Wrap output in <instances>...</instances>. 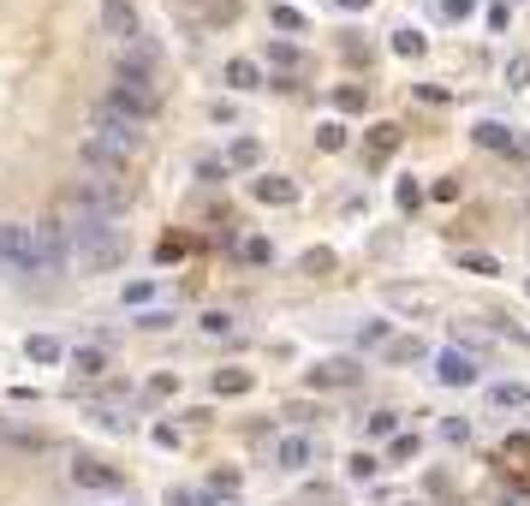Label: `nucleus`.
Masks as SVG:
<instances>
[{"label":"nucleus","mask_w":530,"mask_h":506,"mask_svg":"<svg viewBox=\"0 0 530 506\" xmlns=\"http://www.w3.org/2000/svg\"><path fill=\"white\" fill-rule=\"evenodd\" d=\"M60 220H66V232H72V257L84 262L90 275H108V268H119L126 262V232L114 227V220L90 215V209H78L72 197L60 202Z\"/></svg>","instance_id":"obj_1"},{"label":"nucleus","mask_w":530,"mask_h":506,"mask_svg":"<svg viewBox=\"0 0 530 506\" xmlns=\"http://www.w3.org/2000/svg\"><path fill=\"white\" fill-rule=\"evenodd\" d=\"M72 202H78V209H90V215H101V220H119L131 209V185H126V179H114V173H84V179H78V191H72Z\"/></svg>","instance_id":"obj_2"},{"label":"nucleus","mask_w":530,"mask_h":506,"mask_svg":"<svg viewBox=\"0 0 530 506\" xmlns=\"http://www.w3.org/2000/svg\"><path fill=\"white\" fill-rule=\"evenodd\" d=\"M90 137H101V144L137 155V149H144V119L119 114V108H108V101H90Z\"/></svg>","instance_id":"obj_3"},{"label":"nucleus","mask_w":530,"mask_h":506,"mask_svg":"<svg viewBox=\"0 0 530 506\" xmlns=\"http://www.w3.org/2000/svg\"><path fill=\"white\" fill-rule=\"evenodd\" d=\"M30 239H36V268H43L48 280H60L72 268V232H66L60 215H48L43 227H30Z\"/></svg>","instance_id":"obj_4"},{"label":"nucleus","mask_w":530,"mask_h":506,"mask_svg":"<svg viewBox=\"0 0 530 506\" xmlns=\"http://www.w3.org/2000/svg\"><path fill=\"white\" fill-rule=\"evenodd\" d=\"M0 268L18 280H36L43 268H36V239H30V227H0Z\"/></svg>","instance_id":"obj_5"},{"label":"nucleus","mask_w":530,"mask_h":506,"mask_svg":"<svg viewBox=\"0 0 530 506\" xmlns=\"http://www.w3.org/2000/svg\"><path fill=\"white\" fill-rule=\"evenodd\" d=\"M108 108H119V114H131V119H156V108H161V89L156 84H126V78H119L114 89H108Z\"/></svg>","instance_id":"obj_6"},{"label":"nucleus","mask_w":530,"mask_h":506,"mask_svg":"<svg viewBox=\"0 0 530 506\" xmlns=\"http://www.w3.org/2000/svg\"><path fill=\"white\" fill-rule=\"evenodd\" d=\"M101 30L131 48L137 36H144V13H137V0H101Z\"/></svg>","instance_id":"obj_7"},{"label":"nucleus","mask_w":530,"mask_h":506,"mask_svg":"<svg viewBox=\"0 0 530 506\" xmlns=\"http://www.w3.org/2000/svg\"><path fill=\"white\" fill-rule=\"evenodd\" d=\"M78 155H84V173H114V179H126V167H131L126 149L101 144V137H90V131H84V144H78Z\"/></svg>","instance_id":"obj_8"},{"label":"nucleus","mask_w":530,"mask_h":506,"mask_svg":"<svg viewBox=\"0 0 530 506\" xmlns=\"http://www.w3.org/2000/svg\"><path fill=\"white\" fill-rule=\"evenodd\" d=\"M358 381H364V363H358V358H322V363L310 370V388H316V393H328V388H358Z\"/></svg>","instance_id":"obj_9"},{"label":"nucleus","mask_w":530,"mask_h":506,"mask_svg":"<svg viewBox=\"0 0 530 506\" xmlns=\"http://www.w3.org/2000/svg\"><path fill=\"white\" fill-rule=\"evenodd\" d=\"M72 483H78V489H90V494H114L126 477H119L108 459H90V453H84V459H72Z\"/></svg>","instance_id":"obj_10"},{"label":"nucleus","mask_w":530,"mask_h":506,"mask_svg":"<svg viewBox=\"0 0 530 506\" xmlns=\"http://www.w3.org/2000/svg\"><path fill=\"white\" fill-rule=\"evenodd\" d=\"M269 66H274V84L280 89H298V78L310 72L304 48H292V42H269Z\"/></svg>","instance_id":"obj_11"},{"label":"nucleus","mask_w":530,"mask_h":506,"mask_svg":"<svg viewBox=\"0 0 530 506\" xmlns=\"http://www.w3.org/2000/svg\"><path fill=\"white\" fill-rule=\"evenodd\" d=\"M435 376L447 381V388H471L477 376H483V358H477V351H441V363H435Z\"/></svg>","instance_id":"obj_12"},{"label":"nucleus","mask_w":530,"mask_h":506,"mask_svg":"<svg viewBox=\"0 0 530 506\" xmlns=\"http://www.w3.org/2000/svg\"><path fill=\"white\" fill-rule=\"evenodd\" d=\"M471 144H483V149H495V155H525V137H518L513 126H501V119H483V126H471Z\"/></svg>","instance_id":"obj_13"},{"label":"nucleus","mask_w":530,"mask_h":506,"mask_svg":"<svg viewBox=\"0 0 530 506\" xmlns=\"http://www.w3.org/2000/svg\"><path fill=\"white\" fill-rule=\"evenodd\" d=\"M251 197L269 202V209H292V202H298V185H292L287 173H257L251 179Z\"/></svg>","instance_id":"obj_14"},{"label":"nucleus","mask_w":530,"mask_h":506,"mask_svg":"<svg viewBox=\"0 0 530 506\" xmlns=\"http://www.w3.org/2000/svg\"><path fill=\"white\" fill-rule=\"evenodd\" d=\"M269 459H274V471H304V464L316 459V441L310 435H280Z\"/></svg>","instance_id":"obj_15"},{"label":"nucleus","mask_w":530,"mask_h":506,"mask_svg":"<svg viewBox=\"0 0 530 506\" xmlns=\"http://www.w3.org/2000/svg\"><path fill=\"white\" fill-rule=\"evenodd\" d=\"M119 78H126V84H156V54H149L144 42L126 48V54H119Z\"/></svg>","instance_id":"obj_16"},{"label":"nucleus","mask_w":530,"mask_h":506,"mask_svg":"<svg viewBox=\"0 0 530 506\" xmlns=\"http://www.w3.org/2000/svg\"><path fill=\"white\" fill-rule=\"evenodd\" d=\"M191 13L209 30H227V24H239V0H191Z\"/></svg>","instance_id":"obj_17"},{"label":"nucleus","mask_w":530,"mask_h":506,"mask_svg":"<svg viewBox=\"0 0 530 506\" xmlns=\"http://www.w3.org/2000/svg\"><path fill=\"white\" fill-rule=\"evenodd\" d=\"M24 358L48 370V363H60V358H66V346H60L54 333H30V340H24Z\"/></svg>","instance_id":"obj_18"},{"label":"nucleus","mask_w":530,"mask_h":506,"mask_svg":"<svg viewBox=\"0 0 530 506\" xmlns=\"http://www.w3.org/2000/svg\"><path fill=\"white\" fill-rule=\"evenodd\" d=\"M488 399L501 405V411H525V405H530V381H495Z\"/></svg>","instance_id":"obj_19"},{"label":"nucleus","mask_w":530,"mask_h":506,"mask_svg":"<svg viewBox=\"0 0 530 506\" xmlns=\"http://www.w3.org/2000/svg\"><path fill=\"white\" fill-rule=\"evenodd\" d=\"M72 370H78V376H90V381L108 376V346H78L72 351Z\"/></svg>","instance_id":"obj_20"},{"label":"nucleus","mask_w":530,"mask_h":506,"mask_svg":"<svg viewBox=\"0 0 530 506\" xmlns=\"http://www.w3.org/2000/svg\"><path fill=\"white\" fill-rule=\"evenodd\" d=\"M90 423H96V429H108V435H126V429H131V423H126V411H119L114 399L90 405Z\"/></svg>","instance_id":"obj_21"},{"label":"nucleus","mask_w":530,"mask_h":506,"mask_svg":"<svg viewBox=\"0 0 530 506\" xmlns=\"http://www.w3.org/2000/svg\"><path fill=\"white\" fill-rule=\"evenodd\" d=\"M364 435H370V441H400V411H370V417H364Z\"/></svg>","instance_id":"obj_22"},{"label":"nucleus","mask_w":530,"mask_h":506,"mask_svg":"<svg viewBox=\"0 0 530 506\" xmlns=\"http://www.w3.org/2000/svg\"><path fill=\"white\" fill-rule=\"evenodd\" d=\"M393 149H400V126H393V119H382V126L370 131V161H387Z\"/></svg>","instance_id":"obj_23"},{"label":"nucleus","mask_w":530,"mask_h":506,"mask_svg":"<svg viewBox=\"0 0 530 506\" xmlns=\"http://www.w3.org/2000/svg\"><path fill=\"white\" fill-rule=\"evenodd\" d=\"M345 137H352V131H345L340 119H322V126H316V149H322V155H340Z\"/></svg>","instance_id":"obj_24"},{"label":"nucleus","mask_w":530,"mask_h":506,"mask_svg":"<svg viewBox=\"0 0 530 506\" xmlns=\"http://www.w3.org/2000/svg\"><path fill=\"white\" fill-rule=\"evenodd\" d=\"M227 84H232V89H262L257 60H227Z\"/></svg>","instance_id":"obj_25"},{"label":"nucleus","mask_w":530,"mask_h":506,"mask_svg":"<svg viewBox=\"0 0 530 506\" xmlns=\"http://www.w3.org/2000/svg\"><path fill=\"white\" fill-rule=\"evenodd\" d=\"M298 268H304V275H334V250L328 245H310L298 257Z\"/></svg>","instance_id":"obj_26"},{"label":"nucleus","mask_w":530,"mask_h":506,"mask_svg":"<svg viewBox=\"0 0 530 506\" xmlns=\"http://www.w3.org/2000/svg\"><path fill=\"white\" fill-rule=\"evenodd\" d=\"M269 18H274V30H287V36H304V24H310L298 6H280V0H274V13H269Z\"/></svg>","instance_id":"obj_27"},{"label":"nucleus","mask_w":530,"mask_h":506,"mask_svg":"<svg viewBox=\"0 0 530 506\" xmlns=\"http://www.w3.org/2000/svg\"><path fill=\"white\" fill-rule=\"evenodd\" d=\"M257 161H262V144H257V137H239V144L227 149V167H257Z\"/></svg>","instance_id":"obj_28"},{"label":"nucleus","mask_w":530,"mask_h":506,"mask_svg":"<svg viewBox=\"0 0 530 506\" xmlns=\"http://www.w3.org/2000/svg\"><path fill=\"white\" fill-rule=\"evenodd\" d=\"M215 393H251V370H215Z\"/></svg>","instance_id":"obj_29"},{"label":"nucleus","mask_w":530,"mask_h":506,"mask_svg":"<svg viewBox=\"0 0 530 506\" xmlns=\"http://www.w3.org/2000/svg\"><path fill=\"white\" fill-rule=\"evenodd\" d=\"M364 101H370V96H364L358 84H340V89H334V108H340V114H364Z\"/></svg>","instance_id":"obj_30"},{"label":"nucleus","mask_w":530,"mask_h":506,"mask_svg":"<svg viewBox=\"0 0 530 506\" xmlns=\"http://www.w3.org/2000/svg\"><path fill=\"white\" fill-rule=\"evenodd\" d=\"M393 54L417 60V54H423V36H417V30H393Z\"/></svg>","instance_id":"obj_31"},{"label":"nucleus","mask_w":530,"mask_h":506,"mask_svg":"<svg viewBox=\"0 0 530 506\" xmlns=\"http://www.w3.org/2000/svg\"><path fill=\"white\" fill-rule=\"evenodd\" d=\"M387 304H400V310H423V292H417V286H387Z\"/></svg>","instance_id":"obj_32"},{"label":"nucleus","mask_w":530,"mask_h":506,"mask_svg":"<svg viewBox=\"0 0 530 506\" xmlns=\"http://www.w3.org/2000/svg\"><path fill=\"white\" fill-rule=\"evenodd\" d=\"M197 173H203V185H221L232 167H227V161H215V155H203V161H197Z\"/></svg>","instance_id":"obj_33"},{"label":"nucleus","mask_w":530,"mask_h":506,"mask_svg":"<svg viewBox=\"0 0 530 506\" xmlns=\"http://www.w3.org/2000/svg\"><path fill=\"white\" fill-rule=\"evenodd\" d=\"M179 441H185V435H179V423H156V447L161 453H179Z\"/></svg>","instance_id":"obj_34"},{"label":"nucleus","mask_w":530,"mask_h":506,"mask_svg":"<svg viewBox=\"0 0 530 506\" xmlns=\"http://www.w3.org/2000/svg\"><path fill=\"white\" fill-rule=\"evenodd\" d=\"M244 262H274V245H269V239H244Z\"/></svg>","instance_id":"obj_35"},{"label":"nucleus","mask_w":530,"mask_h":506,"mask_svg":"<svg viewBox=\"0 0 530 506\" xmlns=\"http://www.w3.org/2000/svg\"><path fill=\"white\" fill-rule=\"evenodd\" d=\"M465 268H471V275H495V268H501V262L488 257V250H465Z\"/></svg>","instance_id":"obj_36"},{"label":"nucleus","mask_w":530,"mask_h":506,"mask_svg":"<svg viewBox=\"0 0 530 506\" xmlns=\"http://www.w3.org/2000/svg\"><path fill=\"white\" fill-rule=\"evenodd\" d=\"M149 298H156V280H131V286H126V304H131V310H137V304H149Z\"/></svg>","instance_id":"obj_37"},{"label":"nucleus","mask_w":530,"mask_h":506,"mask_svg":"<svg viewBox=\"0 0 530 506\" xmlns=\"http://www.w3.org/2000/svg\"><path fill=\"white\" fill-rule=\"evenodd\" d=\"M382 340H387V322H382V316H375V322H364V328H358V346H382Z\"/></svg>","instance_id":"obj_38"},{"label":"nucleus","mask_w":530,"mask_h":506,"mask_svg":"<svg viewBox=\"0 0 530 506\" xmlns=\"http://www.w3.org/2000/svg\"><path fill=\"white\" fill-rule=\"evenodd\" d=\"M387 358H393V363H412V358H423V346H417V340H393V346H387Z\"/></svg>","instance_id":"obj_39"},{"label":"nucleus","mask_w":530,"mask_h":506,"mask_svg":"<svg viewBox=\"0 0 530 506\" xmlns=\"http://www.w3.org/2000/svg\"><path fill=\"white\" fill-rule=\"evenodd\" d=\"M506 84H513V89H525V84H530V60H525V54L506 60Z\"/></svg>","instance_id":"obj_40"},{"label":"nucleus","mask_w":530,"mask_h":506,"mask_svg":"<svg viewBox=\"0 0 530 506\" xmlns=\"http://www.w3.org/2000/svg\"><path fill=\"white\" fill-rule=\"evenodd\" d=\"M417 197H423V191H417V179H400V191H393V202H400L405 215H412V209H417Z\"/></svg>","instance_id":"obj_41"},{"label":"nucleus","mask_w":530,"mask_h":506,"mask_svg":"<svg viewBox=\"0 0 530 506\" xmlns=\"http://www.w3.org/2000/svg\"><path fill=\"white\" fill-rule=\"evenodd\" d=\"M167 506H209V494H197V489H167Z\"/></svg>","instance_id":"obj_42"},{"label":"nucleus","mask_w":530,"mask_h":506,"mask_svg":"<svg viewBox=\"0 0 530 506\" xmlns=\"http://www.w3.org/2000/svg\"><path fill=\"white\" fill-rule=\"evenodd\" d=\"M375 464H382L375 453H358V459H352V477H358V483H370V477H375Z\"/></svg>","instance_id":"obj_43"},{"label":"nucleus","mask_w":530,"mask_h":506,"mask_svg":"<svg viewBox=\"0 0 530 506\" xmlns=\"http://www.w3.org/2000/svg\"><path fill=\"white\" fill-rule=\"evenodd\" d=\"M203 333H232V316L227 310H209V316H203Z\"/></svg>","instance_id":"obj_44"},{"label":"nucleus","mask_w":530,"mask_h":506,"mask_svg":"<svg viewBox=\"0 0 530 506\" xmlns=\"http://www.w3.org/2000/svg\"><path fill=\"white\" fill-rule=\"evenodd\" d=\"M441 435H447V441H471V423H465V417H447Z\"/></svg>","instance_id":"obj_45"},{"label":"nucleus","mask_w":530,"mask_h":506,"mask_svg":"<svg viewBox=\"0 0 530 506\" xmlns=\"http://www.w3.org/2000/svg\"><path fill=\"white\" fill-rule=\"evenodd\" d=\"M167 310H144V316H137V328H149V333H161V328H167Z\"/></svg>","instance_id":"obj_46"},{"label":"nucleus","mask_w":530,"mask_h":506,"mask_svg":"<svg viewBox=\"0 0 530 506\" xmlns=\"http://www.w3.org/2000/svg\"><path fill=\"white\" fill-rule=\"evenodd\" d=\"M173 388H179V381H173V376H149V388H144V393H149V399H167Z\"/></svg>","instance_id":"obj_47"},{"label":"nucleus","mask_w":530,"mask_h":506,"mask_svg":"<svg viewBox=\"0 0 530 506\" xmlns=\"http://www.w3.org/2000/svg\"><path fill=\"white\" fill-rule=\"evenodd\" d=\"M209 489H215V494H239V471H215V483H209Z\"/></svg>","instance_id":"obj_48"},{"label":"nucleus","mask_w":530,"mask_h":506,"mask_svg":"<svg viewBox=\"0 0 530 506\" xmlns=\"http://www.w3.org/2000/svg\"><path fill=\"white\" fill-rule=\"evenodd\" d=\"M471 6H477V0H441V18H465Z\"/></svg>","instance_id":"obj_49"},{"label":"nucleus","mask_w":530,"mask_h":506,"mask_svg":"<svg viewBox=\"0 0 530 506\" xmlns=\"http://www.w3.org/2000/svg\"><path fill=\"white\" fill-rule=\"evenodd\" d=\"M501 506H525V489H518V494L506 489V494H501Z\"/></svg>","instance_id":"obj_50"},{"label":"nucleus","mask_w":530,"mask_h":506,"mask_svg":"<svg viewBox=\"0 0 530 506\" xmlns=\"http://www.w3.org/2000/svg\"><path fill=\"white\" fill-rule=\"evenodd\" d=\"M340 6H345V13H364V6H370V0H340Z\"/></svg>","instance_id":"obj_51"},{"label":"nucleus","mask_w":530,"mask_h":506,"mask_svg":"<svg viewBox=\"0 0 530 506\" xmlns=\"http://www.w3.org/2000/svg\"><path fill=\"white\" fill-rule=\"evenodd\" d=\"M525 292H530V280H525Z\"/></svg>","instance_id":"obj_52"}]
</instances>
